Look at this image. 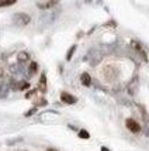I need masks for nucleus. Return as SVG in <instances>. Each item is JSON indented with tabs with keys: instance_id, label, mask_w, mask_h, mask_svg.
<instances>
[{
	"instance_id": "obj_11",
	"label": "nucleus",
	"mask_w": 149,
	"mask_h": 151,
	"mask_svg": "<svg viewBox=\"0 0 149 151\" xmlns=\"http://www.w3.org/2000/svg\"><path fill=\"white\" fill-rule=\"evenodd\" d=\"M37 72H38V64L33 61V62L30 64V68H28V75L33 76V75H35Z\"/></svg>"
},
{
	"instance_id": "obj_15",
	"label": "nucleus",
	"mask_w": 149,
	"mask_h": 151,
	"mask_svg": "<svg viewBox=\"0 0 149 151\" xmlns=\"http://www.w3.org/2000/svg\"><path fill=\"white\" fill-rule=\"evenodd\" d=\"M28 86H30V83H28V82H26V81H19V91L27 89Z\"/></svg>"
},
{
	"instance_id": "obj_16",
	"label": "nucleus",
	"mask_w": 149,
	"mask_h": 151,
	"mask_svg": "<svg viewBox=\"0 0 149 151\" xmlns=\"http://www.w3.org/2000/svg\"><path fill=\"white\" fill-rule=\"evenodd\" d=\"M79 137L83 138V140H87V138H90V134H89V132H86V130H80L79 132Z\"/></svg>"
},
{
	"instance_id": "obj_6",
	"label": "nucleus",
	"mask_w": 149,
	"mask_h": 151,
	"mask_svg": "<svg viewBox=\"0 0 149 151\" xmlns=\"http://www.w3.org/2000/svg\"><path fill=\"white\" fill-rule=\"evenodd\" d=\"M59 0H42V1H38V4L37 6L39 9H42V10H46V9H52V7H55L58 4Z\"/></svg>"
},
{
	"instance_id": "obj_2",
	"label": "nucleus",
	"mask_w": 149,
	"mask_h": 151,
	"mask_svg": "<svg viewBox=\"0 0 149 151\" xmlns=\"http://www.w3.org/2000/svg\"><path fill=\"white\" fill-rule=\"evenodd\" d=\"M31 17L27 13H16L13 16V23L19 27H26L27 24H30Z\"/></svg>"
},
{
	"instance_id": "obj_7",
	"label": "nucleus",
	"mask_w": 149,
	"mask_h": 151,
	"mask_svg": "<svg viewBox=\"0 0 149 151\" xmlns=\"http://www.w3.org/2000/svg\"><path fill=\"white\" fill-rule=\"evenodd\" d=\"M10 92V83L9 81H1L0 82V98L4 99Z\"/></svg>"
},
{
	"instance_id": "obj_22",
	"label": "nucleus",
	"mask_w": 149,
	"mask_h": 151,
	"mask_svg": "<svg viewBox=\"0 0 149 151\" xmlns=\"http://www.w3.org/2000/svg\"><path fill=\"white\" fill-rule=\"evenodd\" d=\"M17 151H27V150H24V148H20V150H17Z\"/></svg>"
},
{
	"instance_id": "obj_17",
	"label": "nucleus",
	"mask_w": 149,
	"mask_h": 151,
	"mask_svg": "<svg viewBox=\"0 0 149 151\" xmlns=\"http://www.w3.org/2000/svg\"><path fill=\"white\" fill-rule=\"evenodd\" d=\"M35 112H37V107H33V109H30V110H28V112H27L24 116H26V117H30V116H33Z\"/></svg>"
},
{
	"instance_id": "obj_23",
	"label": "nucleus",
	"mask_w": 149,
	"mask_h": 151,
	"mask_svg": "<svg viewBox=\"0 0 149 151\" xmlns=\"http://www.w3.org/2000/svg\"><path fill=\"white\" fill-rule=\"evenodd\" d=\"M0 1H1V0H0Z\"/></svg>"
},
{
	"instance_id": "obj_4",
	"label": "nucleus",
	"mask_w": 149,
	"mask_h": 151,
	"mask_svg": "<svg viewBox=\"0 0 149 151\" xmlns=\"http://www.w3.org/2000/svg\"><path fill=\"white\" fill-rule=\"evenodd\" d=\"M138 88H139V81H138V78H134L130 83H128L127 91H128V93H130L131 96H134V95H136V92H138Z\"/></svg>"
},
{
	"instance_id": "obj_19",
	"label": "nucleus",
	"mask_w": 149,
	"mask_h": 151,
	"mask_svg": "<svg viewBox=\"0 0 149 151\" xmlns=\"http://www.w3.org/2000/svg\"><path fill=\"white\" fill-rule=\"evenodd\" d=\"M4 76V71H3V68H0V78H3Z\"/></svg>"
},
{
	"instance_id": "obj_14",
	"label": "nucleus",
	"mask_w": 149,
	"mask_h": 151,
	"mask_svg": "<svg viewBox=\"0 0 149 151\" xmlns=\"http://www.w3.org/2000/svg\"><path fill=\"white\" fill-rule=\"evenodd\" d=\"M17 0H1L0 1V7H7V6H13Z\"/></svg>"
},
{
	"instance_id": "obj_8",
	"label": "nucleus",
	"mask_w": 149,
	"mask_h": 151,
	"mask_svg": "<svg viewBox=\"0 0 149 151\" xmlns=\"http://www.w3.org/2000/svg\"><path fill=\"white\" fill-rule=\"evenodd\" d=\"M17 61H19L20 64H26L30 61V54L27 52V51H20L17 54Z\"/></svg>"
},
{
	"instance_id": "obj_10",
	"label": "nucleus",
	"mask_w": 149,
	"mask_h": 151,
	"mask_svg": "<svg viewBox=\"0 0 149 151\" xmlns=\"http://www.w3.org/2000/svg\"><path fill=\"white\" fill-rule=\"evenodd\" d=\"M39 89H41V92H45L46 91V75L45 73H42L41 78H39Z\"/></svg>"
},
{
	"instance_id": "obj_18",
	"label": "nucleus",
	"mask_w": 149,
	"mask_h": 151,
	"mask_svg": "<svg viewBox=\"0 0 149 151\" xmlns=\"http://www.w3.org/2000/svg\"><path fill=\"white\" fill-rule=\"evenodd\" d=\"M34 93H35V91H31V92H28V93L26 95V98H31V96H33Z\"/></svg>"
},
{
	"instance_id": "obj_21",
	"label": "nucleus",
	"mask_w": 149,
	"mask_h": 151,
	"mask_svg": "<svg viewBox=\"0 0 149 151\" xmlns=\"http://www.w3.org/2000/svg\"><path fill=\"white\" fill-rule=\"evenodd\" d=\"M46 151H56V150H53V148H48Z\"/></svg>"
},
{
	"instance_id": "obj_1",
	"label": "nucleus",
	"mask_w": 149,
	"mask_h": 151,
	"mask_svg": "<svg viewBox=\"0 0 149 151\" xmlns=\"http://www.w3.org/2000/svg\"><path fill=\"white\" fill-rule=\"evenodd\" d=\"M103 76L104 79L107 81V82H113V81H115L117 76H118V69H117V66L114 65H107L103 68Z\"/></svg>"
},
{
	"instance_id": "obj_12",
	"label": "nucleus",
	"mask_w": 149,
	"mask_h": 151,
	"mask_svg": "<svg viewBox=\"0 0 149 151\" xmlns=\"http://www.w3.org/2000/svg\"><path fill=\"white\" fill-rule=\"evenodd\" d=\"M9 83H10V89H11V91H19V81H16V79H10V81H9Z\"/></svg>"
},
{
	"instance_id": "obj_5",
	"label": "nucleus",
	"mask_w": 149,
	"mask_h": 151,
	"mask_svg": "<svg viewBox=\"0 0 149 151\" xmlns=\"http://www.w3.org/2000/svg\"><path fill=\"white\" fill-rule=\"evenodd\" d=\"M61 100H62L63 103H66V105H75L78 99L75 98L73 95H71V93L62 92V93H61Z\"/></svg>"
},
{
	"instance_id": "obj_9",
	"label": "nucleus",
	"mask_w": 149,
	"mask_h": 151,
	"mask_svg": "<svg viewBox=\"0 0 149 151\" xmlns=\"http://www.w3.org/2000/svg\"><path fill=\"white\" fill-rule=\"evenodd\" d=\"M80 82L83 86H90L91 85V76L87 72H83L80 75Z\"/></svg>"
},
{
	"instance_id": "obj_13",
	"label": "nucleus",
	"mask_w": 149,
	"mask_h": 151,
	"mask_svg": "<svg viewBox=\"0 0 149 151\" xmlns=\"http://www.w3.org/2000/svg\"><path fill=\"white\" fill-rule=\"evenodd\" d=\"M75 51H76V45H72L71 48H69L68 54H66V61H71L72 57H73V54H75Z\"/></svg>"
},
{
	"instance_id": "obj_20",
	"label": "nucleus",
	"mask_w": 149,
	"mask_h": 151,
	"mask_svg": "<svg viewBox=\"0 0 149 151\" xmlns=\"http://www.w3.org/2000/svg\"><path fill=\"white\" fill-rule=\"evenodd\" d=\"M101 151H110V150H108L107 147H101Z\"/></svg>"
},
{
	"instance_id": "obj_3",
	"label": "nucleus",
	"mask_w": 149,
	"mask_h": 151,
	"mask_svg": "<svg viewBox=\"0 0 149 151\" xmlns=\"http://www.w3.org/2000/svg\"><path fill=\"white\" fill-rule=\"evenodd\" d=\"M125 126H127V129H128L131 133L138 134V133L141 132V124H139L136 120H134V119H131V117L125 120Z\"/></svg>"
}]
</instances>
